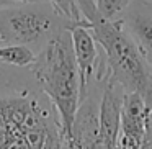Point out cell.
I'll list each match as a JSON object with an SVG mask.
<instances>
[{"mask_svg":"<svg viewBox=\"0 0 152 149\" xmlns=\"http://www.w3.org/2000/svg\"><path fill=\"white\" fill-rule=\"evenodd\" d=\"M131 0H95L96 10L103 18L108 20H118L119 15L126 10Z\"/></svg>","mask_w":152,"mask_h":149,"instance_id":"obj_11","label":"cell"},{"mask_svg":"<svg viewBox=\"0 0 152 149\" xmlns=\"http://www.w3.org/2000/svg\"><path fill=\"white\" fill-rule=\"evenodd\" d=\"M30 70L41 90L56 106L62 138H66L80 103V77L70 30H62L51 38L38 51Z\"/></svg>","mask_w":152,"mask_h":149,"instance_id":"obj_3","label":"cell"},{"mask_svg":"<svg viewBox=\"0 0 152 149\" xmlns=\"http://www.w3.org/2000/svg\"><path fill=\"white\" fill-rule=\"evenodd\" d=\"M23 69L0 64V149H44L62 136L56 106Z\"/></svg>","mask_w":152,"mask_h":149,"instance_id":"obj_1","label":"cell"},{"mask_svg":"<svg viewBox=\"0 0 152 149\" xmlns=\"http://www.w3.org/2000/svg\"><path fill=\"white\" fill-rule=\"evenodd\" d=\"M48 2L56 8V12L61 17L69 21L72 28L77 26V25H85V26H88L87 20L83 18L82 12L79 8L77 0H48Z\"/></svg>","mask_w":152,"mask_h":149,"instance_id":"obj_10","label":"cell"},{"mask_svg":"<svg viewBox=\"0 0 152 149\" xmlns=\"http://www.w3.org/2000/svg\"><path fill=\"white\" fill-rule=\"evenodd\" d=\"M0 2H13V4H20V2H43V0H0Z\"/></svg>","mask_w":152,"mask_h":149,"instance_id":"obj_12","label":"cell"},{"mask_svg":"<svg viewBox=\"0 0 152 149\" xmlns=\"http://www.w3.org/2000/svg\"><path fill=\"white\" fill-rule=\"evenodd\" d=\"M126 90L115 80L108 79L105 82L100 98V129L95 144L106 149H118L119 121H121L123 98Z\"/></svg>","mask_w":152,"mask_h":149,"instance_id":"obj_6","label":"cell"},{"mask_svg":"<svg viewBox=\"0 0 152 149\" xmlns=\"http://www.w3.org/2000/svg\"><path fill=\"white\" fill-rule=\"evenodd\" d=\"M70 38H72V48L74 56L79 67V77H80V100H83L88 93L90 82L95 76L96 66L100 62V53H98V43L95 41L92 31L85 25H77L70 28Z\"/></svg>","mask_w":152,"mask_h":149,"instance_id":"obj_8","label":"cell"},{"mask_svg":"<svg viewBox=\"0 0 152 149\" xmlns=\"http://www.w3.org/2000/svg\"><path fill=\"white\" fill-rule=\"evenodd\" d=\"M121 21L142 57L152 67V5L145 0H131L123 12Z\"/></svg>","mask_w":152,"mask_h":149,"instance_id":"obj_7","label":"cell"},{"mask_svg":"<svg viewBox=\"0 0 152 149\" xmlns=\"http://www.w3.org/2000/svg\"><path fill=\"white\" fill-rule=\"evenodd\" d=\"M70 23L48 2H20L0 8V44H26L41 48Z\"/></svg>","mask_w":152,"mask_h":149,"instance_id":"obj_4","label":"cell"},{"mask_svg":"<svg viewBox=\"0 0 152 149\" xmlns=\"http://www.w3.org/2000/svg\"><path fill=\"white\" fill-rule=\"evenodd\" d=\"M77 4L87 20V28L103 49L110 79L126 92H139L149 102L152 98V67L126 33L121 18H103L96 10L95 0H77Z\"/></svg>","mask_w":152,"mask_h":149,"instance_id":"obj_2","label":"cell"},{"mask_svg":"<svg viewBox=\"0 0 152 149\" xmlns=\"http://www.w3.org/2000/svg\"><path fill=\"white\" fill-rule=\"evenodd\" d=\"M147 118L149 105L145 98L139 92H126L119 121V149H141Z\"/></svg>","mask_w":152,"mask_h":149,"instance_id":"obj_5","label":"cell"},{"mask_svg":"<svg viewBox=\"0 0 152 149\" xmlns=\"http://www.w3.org/2000/svg\"><path fill=\"white\" fill-rule=\"evenodd\" d=\"M36 59L33 48L26 44H2L0 46V64L13 67H30Z\"/></svg>","mask_w":152,"mask_h":149,"instance_id":"obj_9","label":"cell"}]
</instances>
